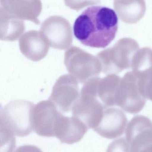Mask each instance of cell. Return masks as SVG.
Listing matches in <instances>:
<instances>
[{
    "instance_id": "e0dca14e",
    "label": "cell",
    "mask_w": 152,
    "mask_h": 152,
    "mask_svg": "<svg viewBox=\"0 0 152 152\" xmlns=\"http://www.w3.org/2000/svg\"><path fill=\"white\" fill-rule=\"evenodd\" d=\"M121 80L120 76L115 74H108L99 79L98 85V98L104 105L115 106V93Z\"/></svg>"
},
{
    "instance_id": "6da1fadb",
    "label": "cell",
    "mask_w": 152,
    "mask_h": 152,
    "mask_svg": "<svg viewBox=\"0 0 152 152\" xmlns=\"http://www.w3.org/2000/svg\"><path fill=\"white\" fill-rule=\"evenodd\" d=\"M118 28V17L113 10L93 6L77 18L73 31L75 38L83 45L104 48L113 40Z\"/></svg>"
},
{
    "instance_id": "8fae6325",
    "label": "cell",
    "mask_w": 152,
    "mask_h": 152,
    "mask_svg": "<svg viewBox=\"0 0 152 152\" xmlns=\"http://www.w3.org/2000/svg\"><path fill=\"white\" fill-rule=\"evenodd\" d=\"M127 122L126 115L121 110L105 106L99 124L93 129L101 137L112 139L123 134Z\"/></svg>"
},
{
    "instance_id": "4fadbf2b",
    "label": "cell",
    "mask_w": 152,
    "mask_h": 152,
    "mask_svg": "<svg viewBox=\"0 0 152 152\" xmlns=\"http://www.w3.org/2000/svg\"><path fill=\"white\" fill-rule=\"evenodd\" d=\"M88 129L87 126L76 117L62 114L56 125L55 137L62 143L72 145L80 141Z\"/></svg>"
},
{
    "instance_id": "2e32d148",
    "label": "cell",
    "mask_w": 152,
    "mask_h": 152,
    "mask_svg": "<svg viewBox=\"0 0 152 152\" xmlns=\"http://www.w3.org/2000/svg\"><path fill=\"white\" fill-rule=\"evenodd\" d=\"M0 37L6 41L17 40L25 29L24 22L13 14L0 8Z\"/></svg>"
},
{
    "instance_id": "7c38bea8",
    "label": "cell",
    "mask_w": 152,
    "mask_h": 152,
    "mask_svg": "<svg viewBox=\"0 0 152 152\" xmlns=\"http://www.w3.org/2000/svg\"><path fill=\"white\" fill-rule=\"evenodd\" d=\"M22 54L27 58L38 62L47 56L49 45L40 31H31L25 33L19 41Z\"/></svg>"
},
{
    "instance_id": "d6986e66",
    "label": "cell",
    "mask_w": 152,
    "mask_h": 152,
    "mask_svg": "<svg viewBox=\"0 0 152 152\" xmlns=\"http://www.w3.org/2000/svg\"><path fill=\"white\" fill-rule=\"evenodd\" d=\"M138 80L142 95L146 99L152 101V73L143 79Z\"/></svg>"
},
{
    "instance_id": "277c9868",
    "label": "cell",
    "mask_w": 152,
    "mask_h": 152,
    "mask_svg": "<svg viewBox=\"0 0 152 152\" xmlns=\"http://www.w3.org/2000/svg\"><path fill=\"white\" fill-rule=\"evenodd\" d=\"M64 64L70 75L80 83L98 77L102 71L97 57L75 46L66 51Z\"/></svg>"
},
{
    "instance_id": "30bf717a",
    "label": "cell",
    "mask_w": 152,
    "mask_h": 152,
    "mask_svg": "<svg viewBox=\"0 0 152 152\" xmlns=\"http://www.w3.org/2000/svg\"><path fill=\"white\" fill-rule=\"evenodd\" d=\"M94 96L81 94L72 108V115L82 122L88 129L99 124L105 105Z\"/></svg>"
},
{
    "instance_id": "9c48e42d",
    "label": "cell",
    "mask_w": 152,
    "mask_h": 152,
    "mask_svg": "<svg viewBox=\"0 0 152 152\" xmlns=\"http://www.w3.org/2000/svg\"><path fill=\"white\" fill-rule=\"evenodd\" d=\"M62 115L50 100L40 101L34 109L33 130L42 137H55L56 125Z\"/></svg>"
},
{
    "instance_id": "ac0fdd59",
    "label": "cell",
    "mask_w": 152,
    "mask_h": 152,
    "mask_svg": "<svg viewBox=\"0 0 152 152\" xmlns=\"http://www.w3.org/2000/svg\"><path fill=\"white\" fill-rule=\"evenodd\" d=\"M131 68L138 79L152 73V49L144 48L139 50L133 57Z\"/></svg>"
},
{
    "instance_id": "ffe728a7",
    "label": "cell",
    "mask_w": 152,
    "mask_h": 152,
    "mask_svg": "<svg viewBox=\"0 0 152 152\" xmlns=\"http://www.w3.org/2000/svg\"><path fill=\"white\" fill-rule=\"evenodd\" d=\"M101 0H64L65 3L68 7L75 10H79L88 6L100 3Z\"/></svg>"
},
{
    "instance_id": "9a60e30c",
    "label": "cell",
    "mask_w": 152,
    "mask_h": 152,
    "mask_svg": "<svg viewBox=\"0 0 152 152\" xmlns=\"http://www.w3.org/2000/svg\"><path fill=\"white\" fill-rule=\"evenodd\" d=\"M114 7L121 20L127 24L137 23L146 11L145 0H114Z\"/></svg>"
},
{
    "instance_id": "52a82bcc",
    "label": "cell",
    "mask_w": 152,
    "mask_h": 152,
    "mask_svg": "<svg viewBox=\"0 0 152 152\" xmlns=\"http://www.w3.org/2000/svg\"><path fill=\"white\" fill-rule=\"evenodd\" d=\"M40 31L53 48L66 49L72 43L73 38L70 23L60 16H52L46 19Z\"/></svg>"
},
{
    "instance_id": "7a4b0ae2",
    "label": "cell",
    "mask_w": 152,
    "mask_h": 152,
    "mask_svg": "<svg viewBox=\"0 0 152 152\" xmlns=\"http://www.w3.org/2000/svg\"><path fill=\"white\" fill-rule=\"evenodd\" d=\"M139 49L138 44L133 39L119 40L113 47L97 55L102 72L105 74H116L131 68L133 57Z\"/></svg>"
},
{
    "instance_id": "5bb4252c",
    "label": "cell",
    "mask_w": 152,
    "mask_h": 152,
    "mask_svg": "<svg viewBox=\"0 0 152 152\" xmlns=\"http://www.w3.org/2000/svg\"><path fill=\"white\" fill-rule=\"evenodd\" d=\"M1 7L22 20L40 23L38 17L41 13V0H0Z\"/></svg>"
},
{
    "instance_id": "8992f818",
    "label": "cell",
    "mask_w": 152,
    "mask_h": 152,
    "mask_svg": "<svg viewBox=\"0 0 152 152\" xmlns=\"http://www.w3.org/2000/svg\"><path fill=\"white\" fill-rule=\"evenodd\" d=\"M128 151H152V121L143 115L133 117L125 129Z\"/></svg>"
},
{
    "instance_id": "5b68a950",
    "label": "cell",
    "mask_w": 152,
    "mask_h": 152,
    "mask_svg": "<svg viewBox=\"0 0 152 152\" xmlns=\"http://www.w3.org/2000/svg\"><path fill=\"white\" fill-rule=\"evenodd\" d=\"M146 100L140 90L136 75L132 72L126 73L116 90L115 106L129 113L136 114L144 108Z\"/></svg>"
},
{
    "instance_id": "ba28073f",
    "label": "cell",
    "mask_w": 152,
    "mask_h": 152,
    "mask_svg": "<svg viewBox=\"0 0 152 152\" xmlns=\"http://www.w3.org/2000/svg\"><path fill=\"white\" fill-rule=\"evenodd\" d=\"M77 80L71 75L60 76L55 83L49 100L63 113L72 110L75 103L80 96Z\"/></svg>"
},
{
    "instance_id": "3957f363",
    "label": "cell",
    "mask_w": 152,
    "mask_h": 152,
    "mask_svg": "<svg viewBox=\"0 0 152 152\" xmlns=\"http://www.w3.org/2000/svg\"><path fill=\"white\" fill-rule=\"evenodd\" d=\"M35 104L25 100H13L1 108V125L20 137L29 135L33 130V115Z\"/></svg>"
}]
</instances>
